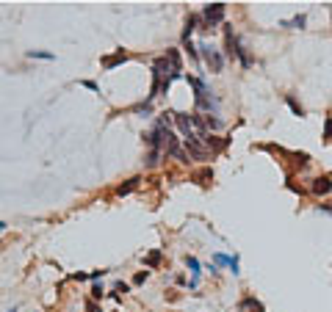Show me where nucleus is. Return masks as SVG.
<instances>
[{
    "mask_svg": "<svg viewBox=\"0 0 332 312\" xmlns=\"http://www.w3.org/2000/svg\"><path fill=\"white\" fill-rule=\"evenodd\" d=\"M188 83L194 86V92H196V105H199L202 110H208V108L216 110V108H219V102H216V100L211 97V92L205 89V83L199 80V77H188Z\"/></svg>",
    "mask_w": 332,
    "mask_h": 312,
    "instance_id": "1",
    "label": "nucleus"
},
{
    "mask_svg": "<svg viewBox=\"0 0 332 312\" xmlns=\"http://www.w3.org/2000/svg\"><path fill=\"white\" fill-rule=\"evenodd\" d=\"M175 122H177V130L186 141H196V138H199V135L194 133V122H191L188 113H175Z\"/></svg>",
    "mask_w": 332,
    "mask_h": 312,
    "instance_id": "2",
    "label": "nucleus"
},
{
    "mask_svg": "<svg viewBox=\"0 0 332 312\" xmlns=\"http://www.w3.org/2000/svg\"><path fill=\"white\" fill-rule=\"evenodd\" d=\"M202 19H205V25H219L221 19H224V3H211V6H205Z\"/></svg>",
    "mask_w": 332,
    "mask_h": 312,
    "instance_id": "3",
    "label": "nucleus"
},
{
    "mask_svg": "<svg viewBox=\"0 0 332 312\" xmlns=\"http://www.w3.org/2000/svg\"><path fill=\"white\" fill-rule=\"evenodd\" d=\"M199 50H202L205 61H208V67H211L213 72H221V67H224V58H221L219 53L213 50L211 44H199Z\"/></svg>",
    "mask_w": 332,
    "mask_h": 312,
    "instance_id": "4",
    "label": "nucleus"
},
{
    "mask_svg": "<svg viewBox=\"0 0 332 312\" xmlns=\"http://www.w3.org/2000/svg\"><path fill=\"white\" fill-rule=\"evenodd\" d=\"M186 265L191 268V287H196L199 285V274H202V271H199V260H196V257H186Z\"/></svg>",
    "mask_w": 332,
    "mask_h": 312,
    "instance_id": "5",
    "label": "nucleus"
},
{
    "mask_svg": "<svg viewBox=\"0 0 332 312\" xmlns=\"http://www.w3.org/2000/svg\"><path fill=\"white\" fill-rule=\"evenodd\" d=\"M186 147H188V152L194 155L196 161H205V158H208V149H205L199 141H186Z\"/></svg>",
    "mask_w": 332,
    "mask_h": 312,
    "instance_id": "6",
    "label": "nucleus"
},
{
    "mask_svg": "<svg viewBox=\"0 0 332 312\" xmlns=\"http://www.w3.org/2000/svg\"><path fill=\"white\" fill-rule=\"evenodd\" d=\"M332 191V180L330 177H318L313 183V194H330Z\"/></svg>",
    "mask_w": 332,
    "mask_h": 312,
    "instance_id": "7",
    "label": "nucleus"
},
{
    "mask_svg": "<svg viewBox=\"0 0 332 312\" xmlns=\"http://www.w3.org/2000/svg\"><path fill=\"white\" fill-rule=\"evenodd\" d=\"M125 58H128V53L119 50V53H114V55H108V58H102V67H105V69H114L117 64H122Z\"/></svg>",
    "mask_w": 332,
    "mask_h": 312,
    "instance_id": "8",
    "label": "nucleus"
},
{
    "mask_svg": "<svg viewBox=\"0 0 332 312\" xmlns=\"http://www.w3.org/2000/svg\"><path fill=\"white\" fill-rule=\"evenodd\" d=\"M241 312H263V307H260V301H255V298H244V301H241Z\"/></svg>",
    "mask_w": 332,
    "mask_h": 312,
    "instance_id": "9",
    "label": "nucleus"
},
{
    "mask_svg": "<svg viewBox=\"0 0 332 312\" xmlns=\"http://www.w3.org/2000/svg\"><path fill=\"white\" fill-rule=\"evenodd\" d=\"M211 177H213L211 169H202V171H196V174H194V180H196V183H202V185H208L205 180H211Z\"/></svg>",
    "mask_w": 332,
    "mask_h": 312,
    "instance_id": "10",
    "label": "nucleus"
},
{
    "mask_svg": "<svg viewBox=\"0 0 332 312\" xmlns=\"http://www.w3.org/2000/svg\"><path fill=\"white\" fill-rule=\"evenodd\" d=\"M144 262H147V265H158V262H161V252H158V249H155V252H150L144 257Z\"/></svg>",
    "mask_w": 332,
    "mask_h": 312,
    "instance_id": "11",
    "label": "nucleus"
},
{
    "mask_svg": "<svg viewBox=\"0 0 332 312\" xmlns=\"http://www.w3.org/2000/svg\"><path fill=\"white\" fill-rule=\"evenodd\" d=\"M282 25H288V28H302V25H305V14H299V17L288 19V22H282Z\"/></svg>",
    "mask_w": 332,
    "mask_h": 312,
    "instance_id": "12",
    "label": "nucleus"
},
{
    "mask_svg": "<svg viewBox=\"0 0 332 312\" xmlns=\"http://www.w3.org/2000/svg\"><path fill=\"white\" fill-rule=\"evenodd\" d=\"M31 58H42V61H53V53H42V50H31Z\"/></svg>",
    "mask_w": 332,
    "mask_h": 312,
    "instance_id": "13",
    "label": "nucleus"
},
{
    "mask_svg": "<svg viewBox=\"0 0 332 312\" xmlns=\"http://www.w3.org/2000/svg\"><path fill=\"white\" fill-rule=\"evenodd\" d=\"M136 183H138V180H130L128 185H122V188H119V196H125V194H130V191H133V188H136Z\"/></svg>",
    "mask_w": 332,
    "mask_h": 312,
    "instance_id": "14",
    "label": "nucleus"
},
{
    "mask_svg": "<svg viewBox=\"0 0 332 312\" xmlns=\"http://www.w3.org/2000/svg\"><path fill=\"white\" fill-rule=\"evenodd\" d=\"M213 260H216V265H230V257H224V254H216Z\"/></svg>",
    "mask_w": 332,
    "mask_h": 312,
    "instance_id": "15",
    "label": "nucleus"
},
{
    "mask_svg": "<svg viewBox=\"0 0 332 312\" xmlns=\"http://www.w3.org/2000/svg\"><path fill=\"white\" fill-rule=\"evenodd\" d=\"M324 135H327V138H332V119H327V127H324Z\"/></svg>",
    "mask_w": 332,
    "mask_h": 312,
    "instance_id": "16",
    "label": "nucleus"
},
{
    "mask_svg": "<svg viewBox=\"0 0 332 312\" xmlns=\"http://www.w3.org/2000/svg\"><path fill=\"white\" fill-rule=\"evenodd\" d=\"M230 268H233V274H238V257H230Z\"/></svg>",
    "mask_w": 332,
    "mask_h": 312,
    "instance_id": "17",
    "label": "nucleus"
},
{
    "mask_svg": "<svg viewBox=\"0 0 332 312\" xmlns=\"http://www.w3.org/2000/svg\"><path fill=\"white\" fill-rule=\"evenodd\" d=\"M86 312H100V310H97V304L94 301H86Z\"/></svg>",
    "mask_w": 332,
    "mask_h": 312,
    "instance_id": "18",
    "label": "nucleus"
},
{
    "mask_svg": "<svg viewBox=\"0 0 332 312\" xmlns=\"http://www.w3.org/2000/svg\"><path fill=\"white\" fill-rule=\"evenodd\" d=\"M144 279H147V271H141V274H136V285H141Z\"/></svg>",
    "mask_w": 332,
    "mask_h": 312,
    "instance_id": "19",
    "label": "nucleus"
},
{
    "mask_svg": "<svg viewBox=\"0 0 332 312\" xmlns=\"http://www.w3.org/2000/svg\"><path fill=\"white\" fill-rule=\"evenodd\" d=\"M3 229H6V224H0V232H3Z\"/></svg>",
    "mask_w": 332,
    "mask_h": 312,
    "instance_id": "20",
    "label": "nucleus"
}]
</instances>
